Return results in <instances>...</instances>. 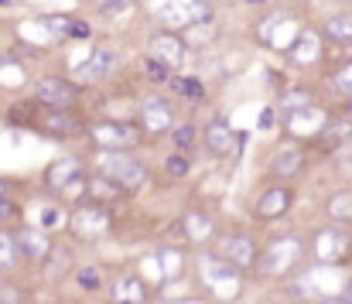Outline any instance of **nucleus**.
<instances>
[{"instance_id":"nucleus-7","label":"nucleus","mask_w":352,"mask_h":304,"mask_svg":"<svg viewBox=\"0 0 352 304\" xmlns=\"http://www.w3.org/2000/svg\"><path fill=\"white\" fill-rule=\"evenodd\" d=\"M89 137L96 140L100 151H130V147H137L140 130L130 127V123H120V120H100L89 130Z\"/></svg>"},{"instance_id":"nucleus-40","label":"nucleus","mask_w":352,"mask_h":304,"mask_svg":"<svg viewBox=\"0 0 352 304\" xmlns=\"http://www.w3.org/2000/svg\"><path fill=\"white\" fill-rule=\"evenodd\" d=\"M239 3H246V7H267L270 0H239Z\"/></svg>"},{"instance_id":"nucleus-14","label":"nucleus","mask_w":352,"mask_h":304,"mask_svg":"<svg viewBox=\"0 0 352 304\" xmlns=\"http://www.w3.org/2000/svg\"><path fill=\"white\" fill-rule=\"evenodd\" d=\"M284 127H287L291 133H298V137H315V133H322V127H325V113H322L315 102H311V106H301V109H287Z\"/></svg>"},{"instance_id":"nucleus-45","label":"nucleus","mask_w":352,"mask_h":304,"mask_svg":"<svg viewBox=\"0 0 352 304\" xmlns=\"http://www.w3.org/2000/svg\"><path fill=\"white\" fill-rule=\"evenodd\" d=\"M113 304H120V301H113Z\"/></svg>"},{"instance_id":"nucleus-43","label":"nucleus","mask_w":352,"mask_h":304,"mask_svg":"<svg viewBox=\"0 0 352 304\" xmlns=\"http://www.w3.org/2000/svg\"><path fill=\"white\" fill-rule=\"evenodd\" d=\"M325 304H346V301H325Z\"/></svg>"},{"instance_id":"nucleus-12","label":"nucleus","mask_w":352,"mask_h":304,"mask_svg":"<svg viewBox=\"0 0 352 304\" xmlns=\"http://www.w3.org/2000/svg\"><path fill=\"white\" fill-rule=\"evenodd\" d=\"M140 127L151 133H168L175 127V106L161 96H147L140 102Z\"/></svg>"},{"instance_id":"nucleus-34","label":"nucleus","mask_w":352,"mask_h":304,"mask_svg":"<svg viewBox=\"0 0 352 304\" xmlns=\"http://www.w3.org/2000/svg\"><path fill=\"white\" fill-rule=\"evenodd\" d=\"M76 281H79L82 291H100V287H103V274H100L96 267H82V270L76 274Z\"/></svg>"},{"instance_id":"nucleus-16","label":"nucleus","mask_w":352,"mask_h":304,"mask_svg":"<svg viewBox=\"0 0 352 304\" xmlns=\"http://www.w3.org/2000/svg\"><path fill=\"white\" fill-rule=\"evenodd\" d=\"M291 199H294V192H291V185H274V188H267L260 199H256V215L263 219V222H270V219H280L287 208H291Z\"/></svg>"},{"instance_id":"nucleus-42","label":"nucleus","mask_w":352,"mask_h":304,"mask_svg":"<svg viewBox=\"0 0 352 304\" xmlns=\"http://www.w3.org/2000/svg\"><path fill=\"white\" fill-rule=\"evenodd\" d=\"M346 304H352V281H349V291H346V298H342Z\"/></svg>"},{"instance_id":"nucleus-41","label":"nucleus","mask_w":352,"mask_h":304,"mask_svg":"<svg viewBox=\"0 0 352 304\" xmlns=\"http://www.w3.org/2000/svg\"><path fill=\"white\" fill-rule=\"evenodd\" d=\"M346 120L352 123V96H349V106H346Z\"/></svg>"},{"instance_id":"nucleus-29","label":"nucleus","mask_w":352,"mask_h":304,"mask_svg":"<svg viewBox=\"0 0 352 304\" xmlns=\"http://www.w3.org/2000/svg\"><path fill=\"white\" fill-rule=\"evenodd\" d=\"M17 260H21L17 239H14V236H7V232H0V267H3V270H10Z\"/></svg>"},{"instance_id":"nucleus-8","label":"nucleus","mask_w":352,"mask_h":304,"mask_svg":"<svg viewBox=\"0 0 352 304\" xmlns=\"http://www.w3.org/2000/svg\"><path fill=\"white\" fill-rule=\"evenodd\" d=\"M147 48H151V58L164 62L171 72L182 69V65H185V55H188V45H185L182 31H168V28H157V31L151 34Z\"/></svg>"},{"instance_id":"nucleus-18","label":"nucleus","mask_w":352,"mask_h":304,"mask_svg":"<svg viewBox=\"0 0 352 304\" xmlns=\"http://www.w3.org/2000/svg\"><path fill=\"white\" fill-rule=\"evenodd\" d=\"M206 147H209L216 158H230L236 147H239V137H236V130L230 127V123L212 120V123L206 127Z\"/></svg>"},{"instance_id":"nucleus-1","label":"nucleus","mask_w":352,"mask_h":304,"mask_svg":"<svg viewBox=\"0 0 352 304\" xmlns=\"http://www.w3.org/2000/svg\"><path fill=\"white\" fill-rule=\"evenodd\" d=\"M301 257H305L301 236H277V239L267 243L263 253H256V270L263 277H284L301 263Z\"/></svg>"},{"instance_id":"nucleus-2","label":"nucleus","mask_w":352,"mask_h":304,"mask_svg":"<svg viewBox=\"0 0 352 304\" xmlns=\"http://www.w3.org/2000/svg\"><path fill=\"white\" fill-rule=\"evenodd\" d=\"M209 17H216L209 0H161L154 7V21L168 31H185L199 21H209Z\"/></svg>"},{"instance_id":"nucleus-39","label":"nucleus","mask_w":352,"mask_h":304,"mask_svg":"<svg viewBox=\"0 0 352 304\" xmlns=\"http://www.w3.org/2000/svg\"><path fill=\"white\" fill-rule=\"evenodd\" d=\"M10 212H14V208H10V202H7V199H0V222H3Z\"/></svg>"},{"instance_id":"nucleus-15","label":"nucleus","mask_w":352,"mask_h":304,"mask_svg":"<svg viewBox=\"0 0 352 304\" xmlns=\"http://www.w3.org/2000/svg\"><path fill=\"white\" fill-rule=\"evenodd\" d=\"M346 253H349V236L342 229L332 226V229H322L315 236V257H318V263H339Z\"/></svg>"},{"instance_id":"nucleus-4","label":"nucleus","mask_w":352,"mask_h":304,"mask_svg":"<svg viewBox=\"0 0 352 304\" xmlns=\"http://www.w3.org/2000/svg\"><path fill=\"white\" fill-rule=\"evenodd\" d=\"M100 171H103L107 178H113L123 192L140 188V185L147 182L144 161H140V158H130L126 151H103V154H100Z\"/></svg>"},{"instance_id":"nucleus-17","label":"nucleus","mask_w":352,"mask_h":304,"mask_svg":"<svg viewBox=\"0 0 352 304\" xmlns=\"http://www.w3.org/2000/svg\"><path fill=\"white\" fill-rule=\"evenodd\" d=\"M287 55H291L294 65H315L322 58V38H318V31L301 28L298 38H294V45L287 48Z\"/></svg>"},{"instance_id":"nucleus-3","label":"nucleus","mask_w":352,"mask_h":304,"mask_svg":"<svg viewBox=\"0 0 352 304\" xmlns=\"http://www.w3.org/2000/svg\"><path fill=\"white\" fill-rule=\"evenodd\" d=\"M298 31H301V21H298V17H291V14H284V10H277V14H267V17H260V21H256L253 38H256V45H260V48L287 52V48L294 45Z\"/></svg>"},{"instance_id":"nucleus-20","label":"nucleus","mask_w":352,"mask_h":304,"mask_svg":"<svg viewBox=\"0 0 352 304\" xmlns=\"http://www.w3.org/2000/svg\"><path fill=\"white\" fill-rule=\"evenodd\" d=\"M41 130L48 137H76V133H82V123H79V116H72V109H48L41 120Z\"/></svg>"},{"instance_id":"nucleus-11","label":"nucleus","mask_w":352,"mask_h":304,"mask_svg":"<svg viewBox=\"0 0 352 304\" xmlns=\"http://www.w3.org/2000/svg\"><path fill=\"white\" fill-rule=\"evenodd\" d=\"M45 185H48L52 192H76L79 185H86L82 161H76V158H62V161H55V164L45 171Z\"/></svg>"},{"instance_id":"nucleus-38","label":"nucleus","mask_w":352,"mask_h":304,"mask_svg":"<svg viewBox=\"0 0 352 304\" xmlns=\"http://www.w3.org/2000/svg\"><path fill=\"white\" fill-rule=\"evenodd\" d=\"M270 123H274V109H263V113H260V130H267Z\"/></svg>"},{"instance_id":"nucleus-21","label":"nucleus","mask_w":352,"mask_h":304,"mask_svg":"<svg viewBox=\"0 0 352 304\" xmlns=\"http://www.w3.org/2000/svg\"><path fill=\"white\" fill-rule=\"evenodd\" d=\"M182 232H185L188 243H206V239L216 236V222H212L209 212L192 208V212H185V219H182Z\"/></svg>"},{"instance_id":"nucleus-33","label":"nucleus","mask_w":352,"mask_h":304,"mask_svg":"<svg viewBox=\"0 0 352 304\" xmlns=\"http://www.w3.org/2000/svg\"><path fill=\"white\" fill-rule=\"evenodd\" d=\"M164 171H168L171 178H185V175L192 171V161H188V154H185V151H175V154L164 161Z\"/></svg>"},{"instance_id":"nucleus-10","label":"nucleus","mask_w":352,"mask_h":304,"mask_svg":"<svg viewBox=\"0 0 352 304\" xmlns=\"http://www.w3.org/2000/svg\"><path fill=\"white\" fill-rule=\"evenodd\" d=\"M212 253H216V257H223L226 263L239 267V270L256 263V246H253V239H250V236H243V232H226V236H216Z\"/></svg>"},{"instance_id":"nucleus-31","label":"nucleus","mask_w":352,"mask_h":304,"mask_svg":"<svg viewBox=\"0 0 352 304\" xmlns=\"http://www.w3.org/2000/svg\"><path fill=\"white\" fill-rule=\"evenodd\" d=\"M72 24H76V17H65V14H52V17H45V28H48L55 38H72Z\"/></svg>"},{"instance_id":"nucleus-13","label":"nucleus","mask_w":352,"mask_h":304,"mask_svg":"<svg viewBox=\"0 0 352 304\" xmlns=\"http://www.w3.org/2000/svg\"><path fill=\"white\" fill-rule=\"evenodd\" d=\"M113 65H117L113 48H96V52H93V58H89L86 65H79V69H76V86H93V83L107 79V76L113 72Z\"/></svg>"},{"instance_id":"nucleus-24","label":"nucleus","mask_w":352,"mask_h":304,"mask_svg":"<svg viewBox=\"0 0 352 304\" xmlns=\"http://www.w3.org/2000/svg\"><path fill=\"white\" fill-rule=\"evenodd\" d=\"M86 195H89L96 205H110V202H117L120 195H123V188H120L113 178H107V175L100 171L96 178H89V182H86Z\"/></svg>"},{"instance_id":"nucleus-27","label":"nucleus","mask_w":352,"mask_h":304,"mask_svg":"<svg viewBox=\"0 0 352 304\" xmlns=\"http://www.w3.org/2000/svg\"><path fill=\"white\" fill-rule=\"evenodd\" d=\"M171 86H175V93H178L182 100H188V102H202L206 100L202 83H199V79H192V76H185V79H171Z\"/></svg>"},{"instance_id":"nucleus-23","label":"nucleus","mask_w":352,"mask_h":304,"mask_svg":"<svg viewBox=\"0 0 352 304\" xmlns=\"http://www.w3.org/2000/svg\"><path fill=\"white\" fill-rule=\"evenodd\" d=\"M14 239H17L21 257H28V260H45V257L52 253V239H48L45 232H38V229H24V232H17Z\"/></svg>"},{"instance_id":"nucleus-32","label":"nucleus","mask_w":352,"mask_h":304,"mask_svg":"<svg viewBox=\"0 0 352 304\" xmlns=\"http://www.w3.org/2000/svg\"><path fill=\"white\" fill-rule=\"evenodd\" d=\"M171 140H175V151H192L195 147V127L185 123V127H171Z\"/></svg>"},{"instance_id":"nucleus-19","label":"nucleus","mask_w":352,"mask_h":304,"mask_svg":"<svg viewBox=\"0 0 352 304\" xmlns=\"http://www.w3.org/2000/svg\"><path fill=\"white\" fill-rule=\"evenodd\" d=\"M301 171H305V151L301 147H280L270 158V175H277L284 182H294Z\"/></svg>"},{"instance_id":"nucleus-37","label":"nucleus","mask_w":352,"mask_h":304,"mask_svg":"<svg viewBox=\"0 0 352 304\" xmlns=\"http://www.w3.org/2000/svg\"><path fill=\"white\" fill-rule=\"evenodd\" d=\"M41 226H48V229L58 226V208H45V212H41Z\"/></svg>"},{"instance_id":"nucleus-30","label":"nucleus","mask_w":352,"mask_h":304,"mask_svg":"<svg viewBox=\"0 0 352 304\" xmlns=\"http://www.w3.org/2000/svg\"><path fill=\"white\" fill-rule=\"evenodd\" d=\"M144 72H147V79L151 83H157V86H168L171 83V69L164 65V62H157V58H144Z\"/></svg>"},{"instance_id":"nucleus-35","label":"nucleus","mask_w":352,"mask_h":304,"mask_svg":"<svg viewBox=\"0 0 352 304\" xmlns=\"http://www.w3.org/2000/svg\"><path fill=\"white\" fill-rule=\"evenodd\" d=\"M96 3V10L100 14H110V17H117V14H126L137 0H93Z\"/></svg>"},{"instance_id":"nucleus-26","label":"nucleus","mask_w":352,"mask_h":304,"mask_svg":"<svg viewBox=\"0 0 352 304\" xmlns=\"http://www.w3.org/2000/svg\"><path fill=\"white\" fill-rule=\"evenodd\" d=\"M325 212H329L332 222H352V188L336 192V195L329 199V205H325Z\"/></svg>"},{"instance_id":"nucleus-44","label":"nucleus","mask_w":352,"mask_h":304,"mask_svg":"<svg viewBox=\"0 0 352 304\" xmlns=\"http://www.w3.org/2000/svg\"><path fill=\"white\" fill-rule=\"evenodd\" d=\"M0 65H3V58H0Z\"/></svg>"},{"instance_id":"nucleus-22","label":"nucleus","mask_w":352,"mask_h":304,"mask_svg":"<svg viewBox=\"0 0 352 304\" xmlns=\"http://www.w3.org/2000/svg\"><path fill=\"white\" fill-rule=\"evenodd\" d=\"M147 298H151V291H147V284L137 274H123L113 284V301L120 304H144Z\"/></svg>"},{"instance_id":"nucleus-6","label":"nucleus","mask_w":352,"mask_h":304,"mask_svg":"<svg viewBox=\"0 0 352 304\" xmlns=\"http://www.w3.org/2000/svg\"><path fill=\"white\" fill-rule=\"evenodd\" d=\"M110 226H113L110 208H107V205H96V202L76 208L72 219H69V229H72L76 239H100V236L110 232Z\"/></svg>"},{"instance_id":"nucleus-36","label":"nucleus","mask_w":352,"mask_h":304,"mask_svg":"<svg viewBox=\"0 0 352 304\" xmlns=\"http://www.w3.org/2000/svg\"><path fill=\"white\" fill-rule=\"evenodd\" d=\"M284 106H287V109L311 106V93H305V89H294V93H287V96H284Z\"/></svg>"},{"instance_id":"nucleus-28","label":"nucleus","mask_w":352,"mask_h":304,"mask_svg":"<svg viewBox=\"0 0 352 304\" xmlns=\"http://www.w3.org/2000/svg\"><path fill=\"white\" fill-rule=\"evenodd\" d=\"M157 260H161V263H168V267L161 270V281H175V277H182V253H178V250H171V246H168V250H161V253H157Z\"/></svg>"},{"instance_id":"nucleus-25","label":"nucleus","mask_w":352,"mask_h":304,"mask_svg":"<svg viewBox=\"0 0 352 304\" xmlns=\"http://www.w3.org/2000/svg\"><path fill=\"white\" fill-rule=\"evenodd\" d=\"M322 31H325V38H332V41H352V10L346 14H332L325 24H322Z\"/></svg>"},{"instance_id":"nucleus-9","label":"nucleus","mask_w":352,"mask_h":304,"mask_svg":"<svg viewBox=\"0 0 352 304\" xmlns=\"http://www.w3.org/2000/svg\"><path fill=\"white\" fill-rule=\"evenodd\" d=\"M76 96H79V86L62 76H41L34 83V100L48 109H72Z\"/></svg>"},{"instance_id":"nucleus-5","label":"nucleus","mask_w":352,"mask_h":304,"mask_svg":"<svg viewBox=\"0 0 352 304\" xmlns=\"http://www.w3.org/2000/svg\"><path fill=\"white\" fill-rule=\"evenodd\" d=\"M199 277H202V284H206L216 298H223V301H230V298L239 294V267L226 263L223 257H202V260H199Z\"/></svg>"}]
</instances>
